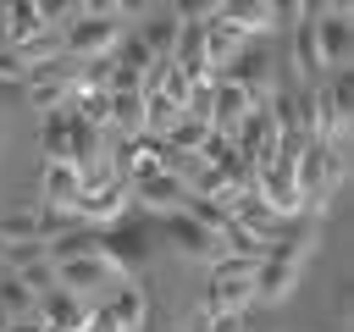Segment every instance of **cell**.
Returning <instances> with one entry per match:
<instances>
[{
	"instance_id": "obj_1",
	"label": "cell",
	"mask_w": 354,
	"mask_h": 332,
	"mask_svg": "<svg viewBox=\"0 0 354 332\" xmlns=\"http://www.w3.org/2000/svg\"><path fill=\"white\" fill-rule=\"evenodd\" d=\"M315 249H321V216H304V221L293 216L288 232H282L277 243L260 249V266H254V299H260V304H288L293 288L304 282V266H310Z\"/></svg>"
},
{
	"instance_id": "obj_2",
	"label": "cell",
	"mask_w": 354,
	"mask_h": 332,
	"mask_svg": "<svg viewBox=\"0 0 354 332\" xmlns=\"http://www.w3.org/2000/svg\"><path fill=\"white\" fill-rule=\"evenodd\" d=\"M299 194H304V216H326L343 177H348V149H332V144H299Z\"/></svg>"
},
{
	"instance_id": "obj_3",
	"label": "cell",
	"mask_w": 354,
	"mask_h": 332,
	"mask_svg": "<svg viewBox=\"0 0 354 332\" xmlns=\"http://www.w3.org/2000/svg\"><path fill=\"white\" fill-rule=\"evenodd\" d=\"M254 266H260V255H216L210 260V282H205V293H199V304L210 310V315H227V310H238V315H249V304H254Z\"/></svg>"
},
{
	"instance_id": "obj_4",
	"label": "cell",
	"mask_w": 354,
	"mask_h": 332,
	"mask_svg": "<svg viewBox=\"0 0 354 332\" xmlns=\"http://www.w3.org/2000/svg\"><path fill=\"white\" fill-rule=\"evenodd\" d=\"M348 66L343 72H326L315 94V144H332V149H348V122H354V94H348Z\"/></svg>"
},
{
	"instance_id": "obj_5",
	"label": "cell",
	"mask_w": 354,
	"mask_h": 332,
	"mask_svg": "<svg viewBox=\"0 0 354 332\" xmlns=\"http://www.w3.org/2000/svg\"><path fill=\"white\" fill-rule=\"evenodd\" d=\"M55 33H61V50H66V55H77V61H100V55H111V50L127 39V22H122V17L77 11V17H72V22H61Z\"/></svg>"
},
{
	"instance_id": "obj_6",
	"label": "cell",
	"mask_w": 354,
	"mask_h": 332,
	"mask_svg": "<svg viewBox=\"0 0 354 332\" xmlns=\"http://www.w3.org/2000/svg\"><path fill=\"white\" fill-rule=\"evenodd\" d=\"M127 210H133L127 177H100V183H83V188H77V199H72V221H88V227H116Z\"/></svg>"
},
{
	"instance_id": "obj_7",
	"label": "cell",
	"mask_w": 354,
	"mask_h": 332,
	"mask_svg": "<svg viewBox=\"0 0 354 332\" xmlns=\"http://www.w3.org/2000/svg\"><path fill=\"white\" fill-rule=\"evenodd\" d=\"M227 138L238 144V155H243V160H249L254 172H260V166H266V160H271V155L282 149V127H277L271 105H249V111L238 116V127H232Z\"/></svg>"
},
{
	"instance_id": "obj_8",
	"label": "cell",
	"mask_w": 354,
	"mask_h": 332,
	"mask_svg": "<svg viewBox=\"0 0 354 332\" xmlns=\"http://www.w3.org/2000/svg\"><path fill=\"white\" fill-rule=\"evenodd\" d=\"M127 271L116 266V260H100V255H72V260H55V282L66 288V293H77V299H100V293H111V282H122Z\"/></svg>"
},
{
	"instance_id": "obj_9",
	"label": "cell",
	"mask_w": 354,
	"mask_h": 332,
	"mask_svg": "<svg viewBox=\"0 0 354 332\" xmlns=\"http://www.w3.org/2000/svg\"><path fill=\"white\" fill-rule=\"evenodd\" d=\"M94 315H100L111 332H144V326H149V293H144L133 277H122V282H111V293L94 299Z\"/></svg>"
},
{
	"instance_id": "obj_10",
	"label": "cell",
	"mask_w": 354,
	"mask_h": 332,
	"mask_svg": "<svg viewBox=\"0 0 354 332\" xmlns=\"http://www.w3.org/2000/svg\"><path fill=\"white\" fill-rule=\"evenodd\" d=\"M310 44H315V66H321V72H343V66H348V50H354L348 17L315 11V22H310Z\"/></svg>"
},
{
	"instance_id": "obj_11",
	"label": "cell",
	"mask_w": 354,
	"mask_h": 332,
	"mask_svg": "<svg viewBox=\"0 0 354 332\" xmlns=\"http://www.w3.org/2000/svg\"><path fill=\"white\" fill-rule=\"evenodd\" d=\"M160 221H166V238H171L177 255H188V260H199V266H210V260L221 255V238H216L199 216H188V210H166Z\"/></svg>"
},
{
	"instance_id": "obj_12",
	"label": "cell",
	"mask_w": 354,
	"mask_h": 332,
	"mask_svg": "<svg viewBox=\"0 0 354 332\" xmlns=\"http://www.w3.org/2000/svg\"><path fill=\"white\" fill-rule=\"evenodd\" d=\"M127 194H133V205H138V210H149V216L183 210V199H188V194H183V183H177L166 166H160V172H144V177H133V183H127Z\"/></svg>"
},
{
	"instance_id": "obj_13",
	"label": "cell",
	"mask_w": 354,
	"mask_h": 332,
	"mask_svg": "<svg viewBox=\"0 0 354 332\" xmlns=\"http://www.w3.org/2000/svg\"><path fill=\"white\" fill-rule=\"evenodd\" d=\"M83 177L72 160H39V205H55V210H72Z\"/></svg>"
},
{
	"instance_id": "obj_14",
	"label": "cell",
	"mask_w": 354,
	"mask_h": 332,
	"mask_svg": "<svg viewBox=\"0 0 354 332\" xmlns=\"http://www.w3.org/2000/svg\"><path fill=\"white\" fill-rule=\"evenodd\" d=\"M39 315H44V326H55V332H83L88 315H94V304L77 299V293H66V288H50V293L39 299Z\"/></svg>"
},
{
	"instance_id": "obj_15",
	"label": "cell",
	"mask_w": 354,
	"mask_h": 332,
	"mask_svg": "<svg viewBox=\"0 0 354 332\" xmlns=\"http://www.w3.org/2000/svg\"><path fill=\"white\" fill-rule=\"evenodd\" d=\"M216 17H227L243 39H266V33H277V11H271V0H216Z\"/></svg>"
},
{
	"instance_id": "obj_16",
	"label": "cell",
	"mask_w": 354,
	"mask_h": 332,
	"mask_svg": "<svg viewBox=\"0 0 354 332\" xmlns=\"http://www.w3.org/2000/svg\"><path fill=\"white\" fill-rule=\"evenodd\" d=\"M199 44H205V61H210V72H227L232 66V55L249 44L227 17H210V22H199Z\"/></svg>"
},
{
	"instance_id": "obj_17",
	"label": "cell",
	"mask_w": 354,
	"mask_h": 332,
	"mask_svg": "<svg viewBox=\"0 0 354 332\" xmlns=\"http://www.w3.org/2000/svg\"><path fill=\"white\" fill-rule=\"evenodd\" d=\"M243 111H249V94H243L232 77H216V83H210V127H216V133H232Z\"/></svg>"
},
{
	"instance_id": "obj_18",
	"label": "cell",
	"mask_w": 354,
	"mask_h": 332,
	"mask_svg": "<svg viewBox=\"0 0 354 332\" xmlns=\"http://www.w3.org/2000/svg\"><path fill=\"white\" fill-rule=\"evenodd\" d=\"M111 133L116 138L144 133V83L138 89H111Z\"/></svg>"
},
{
	"instance_id": "obj_19",
	"label": "cell",
	"mask_w": 354,
	"mask_h": 332,
	"mask_svg": "<svg viewBox=\"0 0 354 332\" xmlns=\"http://www.w3.org/2000/svg\"><path fill=\"white\" fill-rule=\"evenodd\" d=\"M0 243L17 255V249H39V205H17L0 216Z\"/></svg>"
},
{
	"instance_id": "obj_20",
	"label": "cell",
	"mask_w": 354,
	"mask_h": 332,
	"mask_svg": "<svg viewBox=\"0 0 354 332\" xmlns=\"http://www.w3.org/2000/svg\"><path fill=\"white\" fill-rule=\"evenodd\" d=\"M177 33H183V22L166 11V17H138V33H133V39H138L155 61H166V55H171V44H177Z\"/></svg>"
},
{
	"instance_id": "obj_21",
	"label": "cell",
	"mask_w": 354,
	"mask_h": 332,
	"mask_svg": "<svg viewBox=\"0 0 354 332\" xmlns=\"http://www.w3.org/2000/svg\"><path fill=\"white\" fill-rule=\"evenodd\" d=\"M0 304H6L11 315H39V299H33L17 277H0Z\"/></svg>"
},
{
	"instance_id": "obj_22",
	"label": "cell",
	"mask_w": 354,
	"mask_h": 332,
	"mask_svg": "<svg viewBox=\"0 0 354 332\" xmlns=\"http://www.w3.org/2000/svg\"><path fill=\"white\" fill-rule=\"evenodd\" d=\"M28 72H33V66H28L11 44H0V83H6V89H22V83H28Z\"/></svg>"
},
{
	"instance_id": "obj_23",
	"label": "cell",
	"mask_w": 354,
	"mask_h": 332,
	"mask_svg": "<svg viewBox=\"0 0 354 332\" xmlns=\"http://www.w3.org/2000/svg\"><path fill=\"white\" fill-rule=\"evenodd\" d=\"M171 17H177V22H210V17H216V0H177Z\"/></svg>"
},
{
	"instance_id": "obj_24",
	"label": "cell",
	"mask_w": 354,
	"mask_h": 332,
	"mask_svg": "<svg viewBox=\"0 0 354 332\" xmlns=\"http://www.w3.org/2000/svg\"><path fill=\"white\" fill-rule=\"evenodd\" d=\"M39 11H44L50 28H61V22H72V17L83 11V0H39Z\"/></svg>"
},
{
	"instance_id": "obj_25",
	"label": "cell",
	"mask_w": 354,
	"mask_h": 332,
	"mask_svg": "<svg viewBox=\"0 0 354 332\" xmlns=\"http://www.w3.org/2000/svg\"><path fill=\"white\" fill-rule=\"evenodd\" d=\"M205 332H249V326H243V315H238V310H227V315H210V326H205Z\"/></svg>"
},
{
	"instance_id": "obj_26",
	"label": "cell",
	"mask_w": 354,
	"mask_h": 332,
	"mask_svg": "<svg viewBox=\"0 0 354 332\" xmlns=\"http://www.w3.org/2000/svg\"><path fill=\"white\" fill-rule=\"evenodd\" d=\"M116 6L122 0H83V11H94V17H116Z\"/></svg>"
},
{
	"instance_id": "obj_27",
	"label": "cell",
	"mask_w": 354,
	"mask_h": 332,
	"mask_svg": "<svg viewBox=\"0 0 354 332\" xmlns=\"http://www.w3.org/2000/svg\"><path fill=\"white\" fill-rule=\"evenodd\" d=\"M0 332H11V310L6 304H0Z\"/></svg>"
},
{
	"instance_id": "obj_28",
	"label": "cell",
	"mask_w": 354,
	"mask_h": 332,
	"mask_svg": "<svg viewBox=\"0 0 354 332\" xmlns=\"http://www.w3.org/2000/svg\"><path fill=\"white\" fill-rule=\"evenodd\" d=\"M0 266H11V249H6V243H0Z\"/></svg>"
},
{
	"instance_id": "obj_29",
	"label": "cell",
	"mask_w": 354,
	"mask_h": 332,
	"mask_svg": "<svg viewBox=\"0 0 354 332\" xmlns=\"http://www.w3.org/2000/svg\"><path fill=\"white\" fill-rule=\"evenodd\" d=\"M0 33H6V0H0Z\"/></svg>"
},
{
	"instance_id": "obj_30",
	"label": "cell",
	"mask_w": 354,
	"mask_h": 332,
	"mask_svg": "<svg viewBox=\"0 0 354 332\" xmlns=\"http://www.w3.org/2000/svg\"><path fill=\"white\" fill-rule=\"evenodd\" d=\"M177 332H199V326H177Z\"/></svg>"
}]
</instances>
